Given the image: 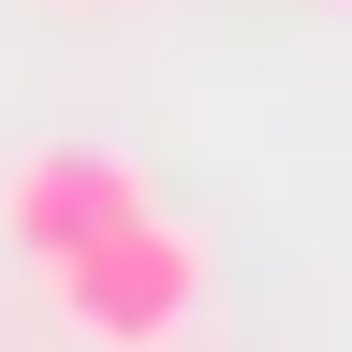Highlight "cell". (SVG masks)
<instances>
[{
  "instance_id": "1",
  "label": "cell",
  "mask_w": 352,
  "mask_h": 352,
  "mask_svg": "<svg viewBox=\"0 0 352 352\" xmlns=\"http://www.w3.org/2000/svg\"><path fill=\"white\" fill-rule=\"evenodd\" d=\"M44 294H59V323H74L88 352H176L191 308H206V250L176 235L162 206H132L118 235H88V250L44 264Z\"/></svg>"
},
{
  "instance_id": "2",
  "label": "cell",
  "mask_w": 352,
  "mask_h": 352,
  "mask_svg": "<svg viewBox=\"0 0 352 352\" xmlns=\"http://www.w3.org/2000/svg\"><path fill=\"white\" fill-rule=\"evenodd\" d=\"M147 206V176H132L118 147H30L15 176H0V235H15L30 264H59L88 235H118V220Z\"/></svg>"
}]
</instances>
